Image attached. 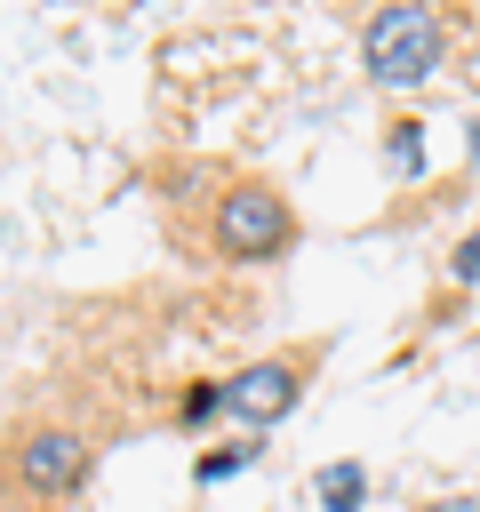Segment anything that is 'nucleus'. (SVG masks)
<instances>
[{
  "label": "nucleus",
  "mask_w": 480,
  "mask_h": 512,
  "mask_svg": "<svg viewBox=\"0 0 480 512\" xmlns=\"http://www.w3.org/2000/svg\"><path fill=\"white\" fill-rule=\"evenodd\" d=\"M200 240L224 264H272V256L296 248V208L264 176H224L216 200H208V216H200Z\"/></svg>",
  "instance_id": "2"
},
{
  "label": "nucleus",
  "mask_w": 480,
  "mask_h": 512,
  "mask_svg": "<svg viewBox=\"0 0 480 512\" xmlns=\"http://www.w3.org/2000/svg\"><path fill=\"white\" fill-rule=\"evenodd\" d=\"M472 160H480V120H472Z\"/></svg>",
  "instance_id": "11"
},
{
  "label": "nucleus",
  "mask_w": 480,
  "mask_h": 512,
  "mask_svg": "<svg viewBox=\"0 0 480 512\" xmlns=\"http://www.w3.org/2000/svg\"><path fill=\"white\" fill-rule=\"evenodd\" d=\"M256 456H264V432H248V440H216V448H208V456L192 464V480H200V488H216V480H232V472H248Z\"/></svg>",
  "instance_id": "6"
},
{
  "label": "nucleus",
  "mask_w": 480,
  "mask_h": 512,
  "mask_svg": "<svg viewBox=\"0 0 480 512\" xmlns=\"http://www.w3.org/2000/svg\"><path fill=\"white\" fill-rule=\"evenodd\" d=\"M216 416H224V384H184L176 424H184V432H200V424H216Z\"/></svg>",
  "instance_id": "8"
},
{
  "label": "nucleus",
  "mask_w": 480,
  "mask_h": 512,
  "mask_svg": "<svg viewBox=\"0 0 480 512\" xmlns=\"http://www.w3.org/2000/svg\"><path fill=\"white\" fill-rule=\"evenodd\" d=\"M384 168L392 176H424V128L416 120H392L384 128Z\"/></svg>",
  "instance_id": "7"
},
{
  "label": "nucleus",
  "mask_w": 480,
  "mask_h": 512,
  "mask_svg": "<svg viewBox=\"0 0 480 512\" xmlns=\"http://www.w3.org/2000/svg\"><path fill=\"white\" fill-rule=\"evenodd\" d=\"M360 504H368V464L360 456H336L320 472V512H360Z\"/></svg>",
  "instance_id": "5"
},
{
  "label": "nucleus",
  "mask_w": 480,
  "mask_h": 512,
  "mask_svg": "<svg viewBox=\"0 0 480 512\" xmlns=\"http://www.w3.org/2000/svg\"><path fill=\"white\" fill-rule=\"evenodd\" d=\"M448 280H456V288H472V280H480V224L448 248Z\"/></svg>",
  "instance_id": "9"
},
{
  "label": "nucleus",
  "mask_w": 480,
  "mask_h": 512,
  "mask_svg": "<svg viewBox=\"0 0 480 512\" xmlns=\"http://www.w3.org/2000/svg\"><path fill=\"white\" fill-rule=\"evenodd\" d=\"M312 360H320V352H264V360H248L240 376H224V416H240L248 432L280 424V416L304 400V376H312Z\"/></svg>",
  "instance_id": "4"
},
{
  "label": "nucleus",
  "mask_w": 480,
  "mask_h": 512,
  "mask_svg": "<svg viewBox=\"0 0 480 512\" xmlns=\"http://www.w3.org/2000/svg\"><path fill=\"white\" fill-rule=\"evenodd\" d=\"M416 512H480V496H464V488H456V496H432V504H416Z\"/></svg>",
  "instance_id": "10"
},
{
  "label": "nucleus",
  "mask_w": 480,
  "mask_h": 512,
  "mask_svg": "<svg viewBox=\"0 0 480 512\" xmlns=\"http://www.w3.org/2000/svg\"><path fill=\"white\" fill-rule=\"evenodd\" d=\"M360 64H368V80L376 88H424L440 64H448V16L440 8H376L368 24H360Z\"/></svg>",
  "instance_id": "3"
},
{
  "label": "nucleus",
  "mask_w": 480,
  "mask_h": 512,
  "mask_svg": "<svg viewBox=\"0 0 480 512\" xmlns=\"http://www.w3.org/2000/svg\"><path fill=\"white\" fill-rule=\"evenodd\" d=\"M88 464H96V448H88L80 424L32 416V424H16L8 448H0V488H8L16 504H32V512H64V504L88 488Z\"/></svg>",
  "instance_id": "1"
}]
</instances>
